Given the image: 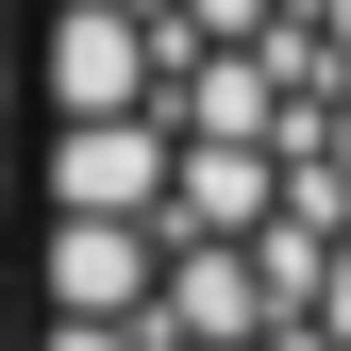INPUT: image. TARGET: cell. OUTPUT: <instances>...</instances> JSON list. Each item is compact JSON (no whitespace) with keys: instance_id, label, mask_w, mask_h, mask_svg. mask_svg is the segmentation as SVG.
Masks as SVG:
<instances>
[{"instance_id":"obj_2","label":"cell","mask_w":351,"mask_h":351,"mask_svg":"<svg viewBox=\"0 0 351 351\" xmlns=\"http://www.w3.org/2000/svg\"><path fill=\"white\" fill-rule=\"evenodd\" d=\"M151 184H167V151L134 134V117H67V134H51V201L67 217H134Z\"/></svg>"},{"instance_id":"obj_1","label":"cell","mask_w":351,"mask_h":351,"mask_svg":"<svg viewBox=\"0 0 351 351\" xmlns=\"http://www.w3.org/2000/svg\"><path fill=\"white\" fill-rule=\"evenodd\" d=\"M51 318H151L134 217H51Z\"/></svg>"}]
</instances>
